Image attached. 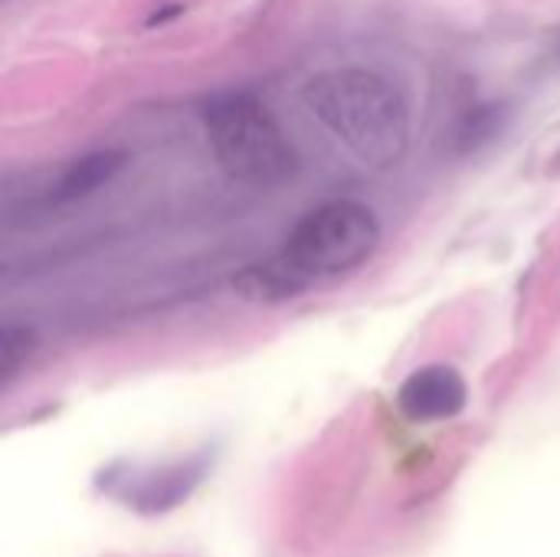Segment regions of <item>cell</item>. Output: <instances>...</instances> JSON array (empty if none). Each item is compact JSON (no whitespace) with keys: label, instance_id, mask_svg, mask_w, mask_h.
Listing matches in <instances>:
<instances>
[{"label":"cell","instance_id":"3957f363","mask_svg":"<svg viewBox=\"0 0 560 557\" xmlns=\"http://www.w3.org/2000/svg\"><path fill=\"white\" fill-rule=\"evenodd\" d=\"M381 246V220L361 200H325L305 210L289 230L276 259L308 289L312 282L338 279L364 266Z\"/></svg>","mask_w":560,"mask_h":557},{"label":"cell","instance_id":"7a4b0ae2","mask_svg":"<svg viewBox=\"0 0 560 557\" xmlns=\"http://www.w3.org/2000/svg\"><path fill=\"white\" fill-rule=\"evenodd\" d=\"M203 128L217 164L240 184L279 187L299 171L289 135L253 92L210 95L203 102Z\"/></svg>","mask_w":560,"mask_h":557},{"label":"cell","instance_id":"277c9868","mask_svg":"<svg viewBox=\"0 0 560 557\" xmlns=\"http://www.w3.org/2000/svg\"><path fill=\"white\" fill-rule=\"evenodd\" d=\"M469 404L466 378L453 364H427L404 378L397 387V407L410 423H446Z\"/></svg>","mask_w":560,"mask_h":557},{"label":"cell","instance_id":"5b68a950","mask_svg":"<svg viewBox=\"0 0 560 557\" xmlns=\"http://www.w3.org/2000/svg\"><path fill=\"white\" fill-rule=\"evenodd\" d=\"M121 167H125V154L115 148H98L82 158H72L62 167H56V174H49V181L26 200V207L46 213V210L79 204L92 197L95 190H102Z\"/></svg>","mask_w":560,"mask_h":557},{"label":"cell","instance_id":"ba28073f","mask_svg":"<svg viewBox=\"0 0 560 557\" xmlns=\"http://www.w3.org/2000/svg\"><path fill=\"white\" fill-rule=\"evenodd\" d=\"M36 351V332L30 325H7L0 335V371L3 381H10Z\"/></svg>","mask_w":560,"mask_h":557},{"label":"cell","instance_id":"9c48e42d","mask_svg":"<svg viewBox=\"0 0 560 557\" xmlns=\"http://www.w3.org/2000/svg\"><path fill=\"white\" fill-rule=\"evenodd\" d=\"M551 59H555V66L560 69V36L551 43Z\"/></svg>","mask_w":560,"mask_h":557},{"label":"cell","instance_id":"8992f818","mask_svg":"<svg viewBox=\"0 0 560 557\" xmlns=\"http://www.w3.org/2000/svg\"><path fill=\"white\" fill-rule=\"evenodd\" d=\"M203 460H194V463H177L171 469H158V473H148L141 476L138 489L128 492V506L141 509V512H167L174 506H180L194 486L203 479Z\"/></svg>","mask_w":560,"mask_h":557},{"label":"cell","instance_id":"6da1fadb","mask_svg":"<svg viewBox=\"0 0 560 557\" xmlns=\"http://www.w3.org/2000/svg\"><path fill=\"white\" fill-rule=\"evenodd\" d=\"M305 108L368 167H394L410 148V105L377 69L341 66L312 76Z\"/></svg>","mask_w":560,"mask_h":557},{"label":"cell","instance_id":"52a82bcc","mask_svg":"<svg viewBox=\"0 0 560 557\" xmlns=\"http://www.w3.org/2000/svg\"><path fill=\"white\" fill-rule=\"evenodd\" d=\"M505 125V105H479L472 108L463 121H459V148H479L486 141H492Z\"/></svg>","mask_w":560,"mask_h":557},{"label":"cell","instance_id":"30bf717a","mask_svg":"<svg viewBox=\"0 0 560 557\" xmlns=\"http://www.w3.org/2000/svg\"><path fill=\"white\" fill-rule=\"evenodd\" d=\"M555 171H560V154H558V161H555Z\"/></svg>","mask_w":560,"mask_h":557}]
</instances>
